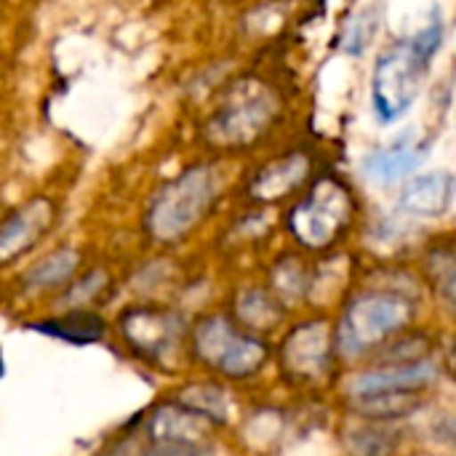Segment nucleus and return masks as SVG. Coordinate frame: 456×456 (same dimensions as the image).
I'll use <instances>...</instances> for the list:
<instances>
[{
	"label": "nucleus",
	"mask_w": 456,
	"mask_h": 456,
	"mask_svg": "<svg viewBox=\"0 0 456 456\" xmlns=\"http://www.w3.org/2000/svg\"><path fill=\"white\" fill-rule=\"evenodd\" d=\"M441 40L444 29L436 21L414 37H406L379 53L371 77V99L382 123H395L411 110Z\"/></svg>",
	"instance_id": "nucleus-1"
},
{
	"label": "nucleus",
	"mask_w": 456,
	"mask_h": 456,
	"mask_svg": "<svg viewBox=\"0 0 456 456\" xmlns=\"http://www.w3.org/2000/svg\"><path fill=\"white\" fill-rule=\"evenodd\" d=\"M214 195H216V184L211 168L208 166L187 168L182 176L166 184L150 203L147 230L158 240L182 238L206 214Z\"/></svg>",
	"instance_id": "nucleus-2"
},
{
	"label": "nucleus",
	"mask_w": 456,
	"mask_h": 456,
	"mask_svg": "<svg viewBox=\"0 0 456 456\" xmlns=\"http://www.w3.org/2000/svg\"><path fill=\"white\" fill-rule=\"evenodd\" d=\"M411 318L409 299L398 294H366L358 297L339 321V350L345 355H361L379 345L385 337L406 326Z\"/></svg>",
	"instance_id": "nucleus-3"
},
{
	"label": "nucleus",
	"mask_w": 456,
	"mask_h": 456,
	"mask_svg": "<svg viewBox=\"0 0 456 456\" xmlns=\"http://www.w3.org/2000/svg\"><path fill=\"white\" fill-rule=\"evenodd\" d=\"M347 216H350L347 190L342 184H337L334 179H326L310 192L307 200H302L294 208L291 230L305 246L321 248L337 238V232L347 222Z\"/></svg>",
	"instance_id": "nucleus-4"
},
{
	"label": "nucleus",
	"mask_w": 456,
	"mask_h": 456,
	"mask_svg": "<svg viewBox=\"0 0 456 456\" xmlns=\"http://www.w3.org/2000/svg\"><path fill=\"white\" fill-rule=\"evenodd\" d=\"M195 347L200 358L219 366L230 377H248L265 361V345L232 331L224 318L206 321L195 334Z\"/></svg>",
	"instance_id": "nucleus-5"
},
{
	"label": "nucleus",
	"mask_w": 456,
	"mask_h": 456,
	"mask_svg": "<svg viewBox=\"0 0 456 456\" xmlns=\"http://www.w3.org/2000/svg\"><path fill=\"white\" fill-rule=\"evenodd\" d=\"M208 417H203L200 411L190 409V406H176V409H160L152 422H150V436L152 441H158L160 446H192L195 441H200L208 430Z\"/></svg>",
	"instance_id": "nucleus-6"
},
{
	"label": "nucleus",
	"mask_w": 456,
	"mask_h": 456,
	"mask_svg": "<svg viewBox=\"0 0 456 456\" xmlns=\"http://www.w3.org/2000/svg\"><path fill=\"white\" fill-rule=\"evenodd\" d=\"M270 120V107L262 99H248L243 104H230L219 112V118L214 120V134L219 142L227 144H243L251 142L262 126Z\"/></svg>",
	"instance_id": "nucleus-7"
},
{
	"label": "nucleus",
	"mask_w": 456,
	"mask_h": 456,
	"mask_svg": "<svg viewBox=\"0 0 456 456\" xmlns=\"http://www.w3.org/2000/svg\"><path fill=\"white\" fill-rule=\"evenodd\" d=\"M51 203L48 200H32L24 208H19L0 232V254L3 259H11L16 251H24L29 243H35V238L48 227L51 222Z\"/></svg>",
	"instance_id": "nucleus-8"
},
{
	"label": "nucleus",
	"mask_w": 456,
	"mask_h": 456,
	"mask_svg": "<svg viewBox=\"0 0 456 456\" xmlns=\"http://www.w3.org/2000/svg\"><path fill=\"white\" fill-rule=\"evenodd\" d=\"M425 158V150L417 147L411 139H403L401 144H393L387 150H377L363 160V171L377 184H395L406 179Z\"/></svg>",
	"instance_id": "nucleus-9"
},
{
	"label": "nucleus",
	"mask_w": 456,
	"mask_h": 456,
	"mask_svg": "<svg viewBox=\"0 0 456 456\" xmlns=\"http://www.w3.org/2000/svg\"><path fill=\"white\" fill-rule=\"evenodd\" d=\"M449 200H452L449 174L417 176L401 192V206L414 216H438L449 208Z\"/></svg>",
	"instance_id": "nucleus-10"
},
{
	"label": "nucleus",
	"mask_w": 456,
	"mask_h": 456,
	"mask_svg": "<svg viewBox=\"0 0 456 456\" xmlns=\"http://www.w3.org/2000/svg\"><path fill=\"white\" fill-rule=\"evenodd\" d=\"M433 379H436V369L430 363H409V366L361 374L350 385V393L366 395V393H385V390H411V387H422Z\"/></svg>",
	"instance_id": "nucleus-11"
},
{
	"label": "nucleus",
	"mask_w": 456,
	"mask_h": 456,
	"mask_svg": "<svg viewBox=\"0 0 456 456\" xmlns=\"http://www.w3.org/2000/svg\"><path fill=\"white\" fill-rule=\"evenodd\" d=\"M307 158L305 155H289L273 166H267L251 184V195L262 200H273L294 190L307 176Z\"/></svg>",
	"instance_id": "nucleus-12"
},
{
	"label": "nucleus",
	"mask_w": 456,
	"mask_h": 456,
	"mask_svg": "<svg viewBox=\"0 0 456 456\" xmlns=\"http://www.w3.org/2000/svg\"><path fill=\"white\" fill-rule=\"evenodd\" d=\"M32 329L45 334V337H56V339H64V342H72V345H94L104 334V321L99 315H94V313L72 310L64 318L35 323Z\"/></svg>",
	"instance_id": "nucleus-13"
},
{
	"label": "nucleus",
	"mask_w": 456,
	"mask_h": 456,
	"mask_svg": "<svg viewBox=\"0 0 456 456\" xmlns=\"http://www.w3.org/2000/svg\"><path fill=\"white\" fill-rule=\"evenodd\" d=\"M123 329H126V337L139 350H147V353H158L174 339L171 318L158 315V313H131L126 315Z\"/></svg>",
	"instance_id": "nucleus-14"
},
{
	"label": "nucleus",
	"mask_w": 456,
	"mask_h": 456,
	"mask_svg": "<svg viewBox=\"0 0 456 456\" xmlns=\"http://www.w3.org/2000/svg\"><path fill=\"white\" fill-rule=\"evenodd\" d=\"M289 361L307 374H318V369L326 366V337H323V326H305L297 329V334L289 339L286 345Z\"/></svg>",
	"instance_id": "nucleus-15"
},
{
	"label": "nucleus",
	"mask_w": 456,
	"mask_h": 456,
	"mask_svg": "<svg viewBox=\"0 0 456 456\" xmlns=\"http://www.w3.org/2000/svg\"><path fill=\"white\" fill-rule=\"evenodd\" d=\"M75 267H77V251L61 248V251H53L51 256H45L43 262H37L27 273L24 283L29 289H51V286L64 283L75 273Z\"/></svg>",
	"instance_id": "nucleus-16"
},
{
	"label": "nucleus",
	"mask_w": 456,
	"mask_h": 456,
	"mask_svg": "<svg viewBox=\"0 0 456 456\" xmlns=\"http://www.w3.org/2000/svg\"><path fill=\"white\" fill-rule=\"evenodd\" d=\"M358 398V411L377 417V419H395L419 406L417 395H409L406 390H385V393H366L355 395Z\"/></svg>",
	"instance_id": "nucleus-17"
},
{
	"label": "nucleus",
	"mask_w": 456,
	"mask_h": 456,
	"mask_svg": "<svg viewBox=\"0 0 456 456\" xmlns=\"http://www.w3.org/2000/svg\"><path fill=\"white\" fill-rule=\"evenodd\" d=\"M278 307L270 302V297L267 294H262V291H251V294H246L243 299H240V318L248 323V326H256V329H262V326H270V323H275L278 321Z\"/></svg>",
	"instance_id": "nucleus-18"
},
{
	"label": "nucleus",
	"mask_w": 456,
	"mask_h": 456,
	"mask_svg": "<svg viewBox=\"0 0 456 456\" xmlns=\"http://www.w3.org/2000/svg\"><path fill=\"white\" fill-rule=\"evenodd\" d=\"M182 403L195 409V411H200L211 422L214 419H224V411H227L224 409V395L216 387H192V390H187L182 395Z\"/></svg>",
	"instance_id": "nucleus-19"
},
{
	"label": "nucleus",
	"mask_w": 456,
	"mask_h": 456,
	"mask_svg": "<svg viewBox=\"0 0 456 456\" xmlns=\"http://www.w3.org/2000/svg\"><path fill=\"white\" fill-rule=\"evenodd\" d=\"M393 446V438L385 430H366L350 438L353 456H385Z\"/></svg>",
	"instance_id": "nucleus-20"
},
{
	"label": "nucleus",
	"mask_w": 456,
	"mask_h": 456,
	"mask_svg": "<svg viewBox=\"0 0 456 456\" xmlns=\"http://www.w3.org/2000/svg\"><path fill=\"white\" fill-rule=\"evenodd\" d=\"M436 278H438L444 297L456 307V259H446L444 265H436Z\"/></svg>",
	"instance_id": "nucleus-21"
},
{
	"label": "nucleus",
	"mask_w": 456,
	"mask_h": 456,
	"mask_svg": "<svg viewBox=\"0 0 456 456\" xmlns=\"http://www.w3.org/2000/svg\"><path fill=\"white\" fill-rule=\"evenodd\" d=\"M102 283H104V275L102 273H91L88 278H83L69 294H67V302H83V299H91L99 289H102Z\"/></svg>",
	"instance_id": "nucleus-22"
},
{
	"label": "nucleus",
	"mask_w": 456,
	"mask_h": 456,
	"mask_svg": "<svg viewBox=\"0 0 456 456\" xmlns=\"http://www.w3.org/2000/svg\"><path fill=\"white\" fill-rule=\"evenodd\" d=\"M452 366L456 369V342H454V350H452Z\"/></svg>",
	"instance_id": "nucleus-23"
}]
</instances>
